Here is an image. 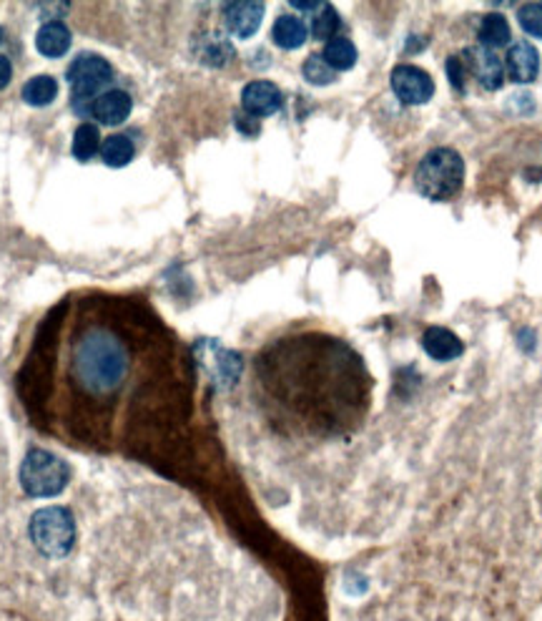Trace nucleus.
Here are the masks:
<instances>
[{"mask_svg":"<svg viewBox=\"0 0 542 621\" xmlns=\"http://www.w3.org/2000/svg\"><path fill=\"white\" fill-rule=\"evenodd\" d=\"M261 402L282 431L334 438L355 431L369 408L372 378L336 337L302 335L274 342L256 360Z\"/></svg>","mask_w":542,"mask_h":621,"instance_id":"obj_1","label":"nucleus"},{"mask_svg":"<svg viewBox=\"0 0 542 621\" xmlns=\"http://www.w3.org/2000/svg\"><path fill=\"white\" fill-rule=\"evenodd\" d=\"M74 375L78 388L91 398H108L124 388L128 375V350L108 330H88L74 350Z\"/></svg>","mask_w":542,"mask_h":621,"instance_id":"obj_2","label":"nucleus"},{"mask_svg":"<svg viewBox=\"0 0 542 621\" xmlns=\"http://www.w3.org/2000/svg\"><path fill=\"white\" fill-rule=\"evenodd\" d=\"M415 184H417L419 194L427 197V199H449L465 184V161H462V157H459L455 148H432L417 164Z\"/></svg>","mask_w":542,"mask_h":621,"instance_id":"obj_3","label":"nucleus"},{"mask_svg":"<svg viewBox=\"0 0 542 621\" xmlns=\"http://www.w3.org/2000/svg\"><path fill=\"white\" fill-rule=\"evenodd\" d=\"M28 534H31L33 546L45 558H65L74 551L75 544L74 514L63 505L41 508L33 514Z\"/></svg>","mask_w":542,"mask_h":621,"instance_id":"obj_4","label":"nucleus"},{"mask_svg":"<svg viewBox=\"0 0 542 621\" xmlns=\"http://www.w3.org/2000/svg\"><path fill=\"white\" fill-rule=\"evenodd\" d=\"M18 478L31 498H55L71 481V465L51 451L31 448L23 458Z\"/></svg>","mask_w":542,"mask_h":621,"instance_id":"obj_5","label":"nucleus"},{"mask_svg":"<svg viewBox=\"0 0 542 621\" xmlns=\"http://www.w3.org/2000/svg\"><path fill=\"white\" fill-rule=\"evenodd\" d=\"M114 68L104 56L95 53H81L74 64L68 66V84L74 91V101L91 98L95 91H101L105 84H111Z\"/></svg>","mask_w":542,"mask_h":621,"instance_id":"obj_6","label":"nucleus"},{"mask_svg":"<svg viewBox=\"0 0 542 621\" xmlns=\"http://www.w3.org/2000/svg\"><path fill=\"white\" fill-rule=\"evenodd\" d=\"M389 81H392V91H395L396 98L406 106L427 104L429 98L435 96V81H432V76H429L425 68H419V66L412 64L396 66L395 71H392V76H389Z\"/></svg>","mask_w":542,"mask_h":621,"instance_id":"obj_7","label":"nucleus"},{"mask_svg":"<svg viewBox=\"0 0 542 621\" xmlns=\"http://www.w3.org/2000/svg\"><path fill=\"white\" fill-rule=\"evenodd\" d=\"M465 68L472 71V76L480 81L482 88L487 91H497L502 84H505V64L502 58L495 51H487V48H469L465 51Z\"/></svg>","mask_w":542,"mask_h":621,"instance_id":"obj_8","label":"nucleus"},{"mask_svg":"<svg viewBox=\"0 0 542 621\" xmlns=\"http://www.w3.org/2000/svg\"><path fill=\"white\" fill-rule=\"evenodd\" d=\"M264 11H266L264 3H251V0L226 3L224 5V25L236 38H251L254 33L259 31Z\"/></svg>","mask_w":542,"mask_h":621,"instance_id":"obj_9","label":"nucleus"},{"mask_svg":"<svg viewBox=\"0 0 542 621\" xmlns=\"http://www.w3.org/2000/svg\"><path fill=\"white\" fill-rule=\"evenodd\" d=\"M282 91L271 81H251L241 91V106L249 117H271L282 108Z\"/></svg>","mask_w":542,"mask_h":621,"instance_id":"obj_10","label":"nucleus"},{"mask_svg":"<svg viewBox=\"0 0 542 621\" xmlns=\"http://www.w3.org/2000/svg\"><path fill=\"white\" fill-rule=\"evenodd\" d=\"M507 74L515 84H530L540 71V53L527 41L512 43L507 51Z\"/></svg>","mask_w":542,"mask_h":621,"instance_id":"obj_11","label":"nucleus"},{"mask_svg":"<svg viewBox=\"0 0 542 621\" xmlns=\"http://www.w3.org/2000/svg\"><path fill=\"white\" fill-rule=\"evenodd\" d=\"M131 108H134V98L125 91H105L94 101L91 114L104 127H115V124H124L125 118L131 117Z\"/></svg>","mask_w":542,"mask_h":621,"instance_id":"obj_12","label":"nucleus"},{"mask_svg":"<svg viewBox=\"0 0 542 621\" xmlns=\"http://www.w3.org/2000/svg\"><path fill=\"white\" fill-rule=\"evenodd\" d=\"M422 348L429 358L447 362V360L459 358L465 352V345L455 332H449L445 327H429L427 332L422 335Z\"/></svg>","mask_w":542,"mask_h":621,"instance_id":"obj_13","label":"nucleus"},{"mask_svg":"<svg viewBox=\"0 0 542 621\" xmlns=\"http://www.w3.org/2000/svg\"><path fill=\"white\" fill-rule=\"evenodd\" d=\"M35 48L45 58H61L71 48V31L61 21L43 23L41 31L35 33Z\"/></svg>","mask_w":542,"mask_h":621,"instance_id":"obj_14","label":"nucleus"},{"mask_svg":"<svg viewBox=\"0 0 542 621\" xmlns=\"http://www.w3.org/2000/svg\"><path fill=\"white\" fill-rule=\"evenodd\" d=\"M306 36H309V28H306V23L299 15H279L276 23H274V28H271V38L284 51L302 48L306 43Z\"/></svg>","mask_w":542,"mask_h":621,"instance_id":"obj_15","label":"nucleus"},{"mask_svg":"<svg viewBox=\"0 0 542 621\" xmlns=\"http://www.w3.org/2000/svg\"><path fill=\"white\" fill-rule=\"evenodd\" d=\"M477 38H480L482 48H487V51H492V48H502V46H507L512 38L510 23H507V18L500 15V13H487L480 21Z\"/></svg>","mask_w":542,"mask_h":621,"instance_id":"obj_16","label":"nucleus"},{"mask_svg":"<svg viewBox=\"0 0 542 621\" xmlns=\"http://www.w3.org/2000/svg\"><path fill=\"white\" fill-rule=\"evenodd\" d=\"M322 58L329 64L332 71H349L356 64L355 43L345 38V36H336V38H332V41L324 46Z\"/></svg>","mask_w":542,"mask_h":621,"instance_id":"obj_17","label":"nucleus"},{"mask_svg":"<svg viewBox=\"0 0 542 621\" xmlns=\"http://www.w3.org/2000/svg\"><path fill=\"white\" fill-rule=\"evenodd\" d=\"M23 101L28 106H48L55 101V96H58V84H55V78L53 76H33L31 81H25V86H23Z\"/></svg>","mask_w":542,"mask_h":621,"instance_id":"obj_18","label":"nucleus"},{"mask_svg":"<svg viewBox=\"0 0 542 621\" xmlns=\"http://www.w3.org/2000/svg\"><path fill=\"white\" fill-rule=\"evenodd\" d=\"M134 141L128 137H124V134H114V137H108L101 144V157H104V161L108 164V167H125V164H131V158H134Z\"/></svg>","mask_w":542,"mask_h":621,"instance_id":"obj_19","label":"nucleus"},{"mask_svg":"<svg viewBox=\"0 0 542 621\" xmlns=\"http://www.w3.org/2000/svg\"><path fill=\"white\" fill-rule=\"evenodd\" d=\"M101 148V134H98V127L94 124H81L75 128L74 144H71V151L78 161H88V158L95 157V151Z\"/></svg>","mask_w":542,"mask_h":621,"instance_id":"obj_20","label":"nucleus"},{"mask_svg":"<svg viewBox=\"0 0 542 621\" xmlns=\"http://www.w3.org/2000/svg\"><path fill=\"white\" fill-rule=\"evenodd\" d=\"M339 25H342V21H339V13L334 11L329 3H324L322 11L314 13V18H312L314 38L329 43L334 36H336V31H339Z\"/></svg>","mask_w":542,"mask_h":621,"instance_id":"obj_21","label":"nucleus"},{"mask_svg":"<svg viewBox=\"0 0 542 621\" xmlns=\"http://www.w3.org/2000/svg\"><path fill=\"white\" fill-rule=\"evenodd\" d=\"M302 74H304V78L309 81L312 86H329V84H334L336 81V71H332L329 68V64L324 61L322 56H309L306 61H304V66H302Z\"/></svg>","mask_w":542,"mask_h":621,"instance_id":"obj_22","label":"nucleus"},{"mask_svg":"<svg viewBox=\"0 0 542 621\" xmlns=\"http://www.w3.org/2000/svg\"><path fill=\"white\" fill-rule=\"evenodd\" d=\"M234 56L229 41H224L221 36H211L204 41V51H201V61L209 66H226Z\"/></svg>","mask_w":542,"mask_h":621,"instance_id":"obj_23","label":"nucleus"},{"mask_svg":"<svg viewBox=\"0 0 542 621\" xmlns=\"http://www.w3.org/2000/svg\"><path fill=\"white\" fill-rule=\"evenodd\" d=\"M517 18H520L522 31L530 33L535 38H542V3H527V5H522L520 13H517Z\"/></svg>","mask_w":542,"mask_h":621,"instance_id":"obj_24","label":"nucleus"},{"mask_svg":"<svg viewBox=\"0 0 542 621\" xmlns=\"http://www.w3.org/2000/svg\"><path fill=\"white\" fill-rule=\"evenodd\" d=\"M447 76H449V84H452V88L457 91V94H462L465 91V76H467V68H465V61L459 58V56H452L447 61Z\"/></svg>","mask_w":542,"mask_h":621,"instance_id":"obj_25","label":"nucleus"},{"mask_svg":"<svg viewBox=\"0 0 542 621\" xmlns=\"http://www.w3.org/2000/svg\"><path fill=\"white\" fill-rule=\"evenodd\" d=\"M11 78H13L11 58H8V56H0V91L11 84Z\"/></svg>","mask_w":542,"mask_h":621,"instance_id":"obj_26","label":"nucleus"},{"mask_svg":"<svg viewBox=\"0 0 542 621\" xmlns=\"http://www.w3.org/2000/svg\"><path fill=\"white\" fill-rule=\"evenodd\" d=\"M292 8H296V11H322L324 3H296V0H292Z\"/></svg>","mask_w":542,"mask_h":621,"instance_id":"obj_27","label":"nucleus"},{"mask_svg":"<svg viewBox=\"0 0 542 621\" xmlns=\"http://www.w3.org/2000/svg\"><path fill=\"white\" fill-rule=\"evenodd\" d=\"M0 43H3V28H0Z\"/></svg>","mask_w":542,"mask_h":621,"instance_id":"obj_28","label":"nucleus"}]
</instances>
